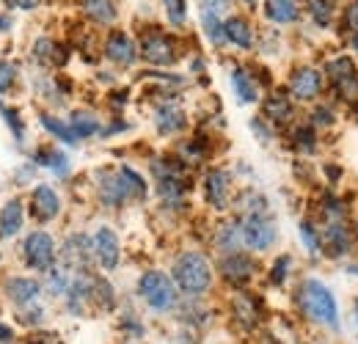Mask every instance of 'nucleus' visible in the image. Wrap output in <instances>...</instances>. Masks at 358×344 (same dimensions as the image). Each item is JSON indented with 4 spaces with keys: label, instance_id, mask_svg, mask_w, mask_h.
<instances>
[{
    "label": "nucleus",
    "instance_id": "1",
    "mask_svg": "<svg viewBox=\"0 0 358 344\" xmlns=\"http://www.w3.org/2000/svg\"><path fill=\"white\" fill-rule=\"evenodd\" d=\"M298 303L306 311V317H312V320L322 322V325H336L339 322V308H336L334 292L322 281H317V278L303 281V287L298 292Z\"/></svg>",
    "mask_w": 358,
    "mask_h": 344
},
{
    "label": "nucleus",
    "instance_id": "2",
    "mask_svg": "<svg viewBox=\"0 0 358 344\" xmlns=\"http://www.w3.org/2000/svg\"><path fill=\"white\" fill-rule=\"evenodd\" d=\"M174 281L185 295H204L213 284V267L201 254H182L174 261Z\"/></svg>",
    "mask_w": 358,
    "mask_h": 344
},
{
    "label": "nucleus",
    "instance_id": "3",
    "mask_svg": "<svg viewBox=\"0 0 358 344\" xmlns=\"http://www.w3.org/2000/svg\"><path fill=\"white\" fill-rule=\"evenodd\" d=\"M138 292H141V298L149 303L155 311H169L177 303L174 281L166 273H160V270L143 273L141 275V284H138Z\"/></svg>",
    "mask_w": 358,
    "mask_h": 344
},
{
    "label": "nucleus",
    "instance_id": "4",
    "mask_svg": "<svg viewBox=\"0 0 358 344\" xmlns=\"http://www.w3.org/2000/svg\"><path fill=\"white\" fill-rule=\"evenodd\" d=\"M141 58L155 66H171L177 61V42L163 31H146L141 36Z\"/></svg>",
    "mask_w": 358,
    "mask_h": 344
},
{
    "label": "nucleus",
    "instance_id": "5",
    "mask_svg": "<svg viewBox=\"0 0 358 344\" xmlns=\"http://www.w3.org/2000/svg\"><path fill=\"white\" fill-rule=\"evenodd\" d=\"M240 229H243V243L248 248H254V251H268L270 245L278 240V226L265 213L245 215V220L240 223Z\"/></svg>",
    "mask_w": 358,
    "mask_h": 344
},
{
    "label": "nucleus",
    "instance_id": "6",
    "mask_svg": "<svg viewBox=\"0 0 358 344\" xmlns=\"http://www.w3.org/2000/svg\"><path fill=\"white\" fill-rule=\"evenodd\" d=\"M289 94L292 99H301V102H314L320 94H322V75L320 69L314 66H298L292 75H289Z\"/></svg>",
    "mask_w": 358,
    "mask_h": 344
},
{
    "label": "nucleus",
    "instance_id": "7",
    "mask_svg": "<svg viewBox=\"0 0 358 344\" xmlns=\"http://www.w3.org/2000/svg\"><path fill=\"white\" fill-rule=\"evenodd\" d=\"M25 259L36 270H50L52 261H55V243H52V237L47 231H34L25 240Z\"/></svg>",
    "mask_w": 358,
    "mask_h": 344
},
{
    "label": "nucleus",
    "instance_id": "8",
    "mask_svg": "<svg viewBox=\"0 0 358 344\" xmlns=\"http://www.w3.org/2000/svg\"><path fill=\"white\" fill-rule=\"evenodd\" d=\"M94 254L99 259V264L105 270H116L119 264V257H122V248H119V237L113 229L102 226L96 234H94Z\"/></svg>",
    "mask_w": 358,
    "mask_h": 344
},
{
    "label": "nucleus",
    "instance_id": "9",
    "mask_svg": "<svg viewBox=\"0 0 358 344\" xmlns=\"http://www.w3.org/2000/svg\"><path fill=\"white\" fill-rule=\"evenodd\" d=\"M105 55L119 66H130L138 55V47L124 31H110V36L105 39Z\"/></svg>",
    "mask_w": 358,
    "mask_h": 344
},
{
    "label": "nucleus",
    "instance_id": "10",
    "mask_svg": "<svg viewBox=\"0 0 358 344\" xmlns=\"http://www.w3.org/2000/svg\"><path fill=\"white\" fill-rule=\"evenodd\" d=\"M265 17L273 25H295L303 17L301 0H265Z\"/></svg>",
    "mask_w": 358,
    "mask_h": 344
},
{
    "label": "nucleus",
    "instance_id": "11",
    "mask_svg": "<svg viewBox=\"0 0 358 344\" xmlns=\"http://www.w3.org/2000/svg\"><path fill=\"white\" fill-rule=\"evenodd\" d=\"M322 251L328 257H345L350 251V229L345 226V220H331L325 226L322 234Z\"/></svg>",
    "mask_w": 358,
    "mask_h": 344
},
{
    "label": "nucleus",
    "instance_id": "12",
    "mask_svg": "<svg viewBox=\"0 0 358 344\" xmlns=\"http://www.w3.org/2000/svg\"><path fill=\"white\" fill-rule=\"evenodd\" d=\"M31 213H34V217H39V220H52V217L61 213L58 193L52 187H47V185H39L34 190V196H31Z\"/></svg>",
    "mask_w": 358,
    "mask_h": 344
},
{
    "label": "nucleus",
    "instance_id": "13",
    "mask_svg": "<svg viewBox=\"0 0 358 344\" xmlns=\"http://www.w3.org/2000/svg\"><path fill=\"white\" fill-rule=\"evenodd\" d=\"M221 273H224V278L229 284L243 287V284H248L251 275H254V261L248 257H243V254H229V257L224 259V264H221Z\"/></svg>",
    "mask_w": 358,
    "mask_h": 344
},
{
    "label": "nucleus",
    "instance_id": "14",
    "mask_svg": "<svg viewBox=\"0 0 358 344\" xmlns=\"http://www.w3.org/2000/svg\"><path fill=\"white\" fill-rule=\"evenodd\" d=\"M224 28H226V42L240 47V50H251L254 42H257L254 25L245 17H229L224 22Z\"/></svg>",
    "mask_w": 358,
    "mask_h": 344
},
{
    "label": "nucleus",
    "instance_id": "15",
    "mask_svg": "<svg viewBox=\"0 0 358 344\" xmlns=\"http://www.w3.org/2000/svg\"><path fill=\"white\" fill-rule=\"evenodd\" d=\"M303 11L309 14V20L320 31L331 28L339 20V8H336L334 0H303Z\"/></svg>",
    "mask_w": 358,
    "mask_h": 344
},
{
    "label": "nucleus",
    "instance_id": "16",
    "mask_svg": "<svg viewBox=\"0 0 358 344\" xmlns=\"http://www.w3.org/2000/svg\"><path fill=\"white\" fill-rule=\"evenodd\" d=\"M204 196L215 210H224L229 201V173L226 171H210L204 179Z\"/></svg>",
    "mask_w": 358,
    "mask_h": 344
},
{
    "label": "nucleus",
    "instance_id": "17",
    "mask_svg": "<svg viewBox=\"0 0 358 344\" xmlns=\"http://www.w3.org/2000/svg\"><path fill=\"white\" fill-rule=\"evenodd\" d=\"M295 108H292V94H284V91H273L268 99H265V116L275 124H287L292 119Z\"/></svg>",
    "mask_w": 358,
    "mask_h": 344
},
{
    "label": "nucleus",
    "instance_id": "18",
    "mask_svg": "<svg viewBox=\"0 0 358 344\" xmlns=\"http://www.w3.org/2000/svg\"><path fill=\"white\" fill-rule=\"evenodd\" d=\"M80 8L96 25H110L116 20V3L113 0H80Z\"/></svg>",
    "mask_w": 358,
    "mask_h": 344
},
{
    "label": "nucleus",
    "instance_id": "19",
    "mask_svg": "<svg viewBox=\"0 0 358 344\" xmlns=\"http://www.w3.org/2000/svg\"><path fill=\"white\" fill-rule=\"evenodd\" d=\"M231 86H234V94H237V99L240 102H257L259 99V83L251 78V72H245V69H234L231 72Z\"/></svg>",
    "mask_w": 358,
    "mask_h": 344
},
{
    "label": "nucleus",
    "instance_id": "20",
    "mask_svg": "<svg viewBox=\"0 0 358 344\" xmlns=\"http://www.w3.org/2000/svg\"><path fill=\"white\" fill-rule=\"evenodd\" d=\"M358 75L356 72V61L350 58V55H336V58H331L328 64H325V78L336 86V83H342V80H348V78H353Z\"/></svg>",
    "mask_w": 358,
    "mask_h": 344
},
{
    "label": "nucleus",
    "instance_id": "21",
    "mask_svg": "<svg viewBox=\"0 0 358 344\" xmlns=\"http://www.w3.org/2000/svg\"><path fill=\"white\" fill-rule=\"evenodd\" d=\"M99 193H102V201H105V204H110V207H116V204H122V201H127V199H130V196H127V187H124L122 173L105 176V179H102V185H99Z\"/></svg>",
    "mask_w": 358,
    "mask_h": 344
},
{
    "label": "nucleus",
    "instance_id": "22",
    "mask_svg": "<svg viewBox=\"0 0 358 344\" xmlns=\"http://www.w3.org/2000/svg\"><path fill=\"white\" fill-rule=\"evenodd\" d=\"M34 55L47 64V66H61V64H66V50H64V44L52 42V39H39L36 47H34Z\"/></svg>",
    "mask_w": 358,
    "mask_h": 344
},
{
    "label": "nucleus",
    "instance_id": "23",
    "mask_svg": "<svg viewBox=\"0 0 358 344\" xmlns=\"http://www.w3.org/2000/svg\"><path fill=\"white\" fill-rule=\"evenodd\" d=\"M157 129L163 132V135H174L179 129H185L187 124V119H185V113L179 110V108H171V105H163L160 110H157Z\"/></svg>",
    "mask_w": 358,
    "mask_h": 344
},
{
    "label": "nucleus",
    "instance_id": "24",
    "mask_svg": "<svg viewBox=\"0 0 358 344\" xmlns=\"http://www.w3.org/2000/svg\"><path fill=\"white\" fill-rule=\"evenodd\" d=\"M6 292H8V298H11V301L28 303V301H34L42 289H39V284H36V281H31V278H8Z\"/></svg>",
    "mask_w": 358,
    "mask_h": 344
},
{
    "label": "nucleus",
    "instance_id": "25",
    "mask_svg": "<svg viewBox=\"0 0 358 344\" xmlns=\"http://www.w3.org/2000/svg\"><path fill=\"white\" fill-rule=\"evenodd\" d=\"M22 229V204L20 201H8L0 213V234L3 237H14Z\"/></svg>",
    "mask_w": 358,
    "mask_h": 344
},
{
    "label": "nucleus",
    "instance_id": "26",
    "mask_svg": "<svg viewBox=\"0 0 358 344\" xmlns=\"http://www.w3.org/2000/svg\"><path fill=\"white\" fill-rule=\"evenodd\" d=\"M339 28H342V34H345V39L348 36H356L358 34V0H345V6L339 8Z\"/></svg>",
    "mask_w": 358,
    "mask_h": 344
},
{
    "label": "nucleus",
    "instance_id": "27",
    "mask_svg": "<svg viewBox=\"0 0 358 344\" xmlns=\"http://www.w3.org/2000/svg\"><path fill=\"white\" fill-rule=\"evenodd\" d=\"M224 22H226V20H221L218 14H207V11H201V28H204L207 39H210L213 44H224L226 42Z\"/></svg>",
    "mask_w": 358,
    "mask_h": 344
},
{
    "label": "nucleus",
    "instance_id": "28",
    "mask_svg": "<svg viewBox=\"0 0 358 344\" xmlns=\"http://www.w3.org/2000/svg\"><path fill=\"white\" fill-rule=\"evenodd\" d=\"M42 124H45V127L50 129L55 138H61L64 143H78V141H80V138L75 135L72 124H64L61 119H55V116H50V113H45V116H42Z\"/></svg>",
    "mask_w": 358,
    "mask_h": 344
},
{
    "label": "nucleus",
    "instance_id": "29",
    "mask_svg": "<svg viewBox=\"0 0 358 344\" xmlns=\"http://www.w3.org/2000/svg\"><path fill=\"white\" fill-rule=\"evenodd\" d=\"M119 173H122V179H124V187H127V196H130V199H143V196H146V182L141 179V173H135L130 166H122Z\"/></svg>",
    "mask_w": 358,
    "mask_h": 344
},
{
    "label": "nucleus",
    "instance_id": "30",
    "mask_svg": "<svg viewBox=\"0 0 358 344\" xmlns=\"http://www.w3.org/2000/svg\"><path fill=\"white\" fill-rule=\"evenodd\" d=\"M69 124H72L75 135H78L80 141H83V138H91V135L99 129V122H96L91 113H83V110H78V113L72 116V122H69Z\"/></svg>",
    "mask_w": 358,
    "mask_h": 344
},
{
    "label": "nucleus",
    "instance_id": "31",
    "mask_svg": "<svg viewBox=\"0 0 358 344\" xmlns=\"http://www.w3.org/2000/svg\"><path fill=\"white\" fill-rule=\"evenodd\" d=\"M89 251H94V245H89V240L86 237H72L69 243H66V248H64V257L75 259V264H80V261H86L89 259Z\"/></svg>",
    "mask_w": 358,
    "mask_h": 344
},
{
    "label": "nucleus",
    "instance_id": "32",
    "mask_svg": "<svg viewBox=\"0 0 358 344\" xmlns=\"http://www.w3.org/2000/svg\"><path fill=\"white\" fill-rule=\"evenodd\" d=\"M298 231H301V240H303V245H306V251L317 257L320 251H322V237L317 234V229H314L309 220H301L298 223Z\"/></svg>",
    "mask_w": 358,
    "mask_h": 344
},
{
    "label": "nucleus",
    "instance_id": "33",
    "mask_svg": "<svg viewBox=\"0 0 358 344\" xmlns=\"http://www.w3.org/2000/svg\"><path fill=\"white\" fill-rule=\"evenodd\" d=\"M163 8H166V17L174 28H182L187 22V3L185 0H163Z\"/></svg>",
    "mask_w": 358,
    "mask_h": 344
},
{
    "label": "nucleus",
    "instance_id": "34",
    "mask_svg": "<svg viewBox=\"0 0 358 344\" xmlns=\"http://www.w3.org/2000/svg\"><path fill=\"white\" fill-rule=\"evenodd\" d=\"M240 243H243V229L234 226V223H226L224 229H221V234H218V245L224 251H237Z\"/></svg>",
    "mask_w": 358,
    "mask_h": 344
},
{
    "label": "nucleus",
    "instance_id": "35",
    "mask_svg": "<svg viewBox=\"0 0 358 344\" xmlns=\"http://www.w3.org/2000/svg\"><path fill=\"white\" fill-rule=\"evenodd\" d=\"M39 163L50 166L55 173H66V169H69L66 155H61V152H47V149H42V152H39Z\"/></svg>",
    "mask_w": 358,
    "mask_h": 344
},
{
    "label": "nucleus",
    "instance_id": "36",
    "mask_svg": "<svg viewBox=\"0 0 358 344\" xmlns=\"http://www.w3.org/2000/svg\"><path fill=\"white\" fill-rule=\"evenodd\" d=\"M199 3H201V11L218 14V17H224L226 11H229V6H231V0H199Z\"/></svg>",
    "mask_w": 358,
    "mask_h": 344
},
{
    "label": "nucleus",
    "instance_id": "37",
    "mask_svg": "<svg viewBox=\"0 0 358 344\" xmlns=\"http://www.w3.org/2000/svg\"><path fill=\"white\" fill-rule=\"evenodd\" d=\"M287 273H289V257H278V259H275V264H273V273H270V278H273L275 284H284Z\"/></svg>",
    "mask_w": 358,
    "mask_h": 344
},
{
    "label": "nucleus",
    "instance_id": "38",
    "mask_svg": "<svg viewBox=\"0 0 358 344\" xmlns=\"http://www.w3.org/2000/svg\"><path fill=\"white\" fill-rule=\"evenodd\" d=\"M14 78H17L14 66H11V64H3V61H0V94H3V91H8V88L14 86Z\"/></svg>",
    "mask_w": 358,
    "mask_h": 344
},
{
    "label": "nucleus",
    "instance_id": "39",
    "mask_svg": "<svg viewBox=\"0 0 358 344\" xmlns=\"http://www.w3.org/2000/svg\"><path fill=\"white\" fill-rule=\"evenodd\" d=\"M312 119L317 127H328V124H334V113H331V108H317Z\"/></svg>",
    "mask_w": 358,
    "mask_h": 344
},
{
    "label": "nucleus",
    "instance_id": "40",
    "mask_svg": "<svg viewBox=\"0 0 358 344\" xmlns=\"http://www.w3.org/2000/svg\"><path fill=\"white\" fill-rule=\"evenodd\" d=\"M3 116H6V122L11 124V129H14V138H17V141H22V122H20L17 110H3Z\"/></svg>",
    "mask_w": 358,
    "mask_h": 344
},
{
    "label": "nucleus",
    "instance_id": "41",
    "mask_svg": "<svg viewBox=\"0 0 358 344\" xmlns=\"http://www.w3.org/2000/svg\"><path fill=\"white\" fill-rule=\"evenodd\" d=\"M39 3H42V0H11V6H14V8H22V11H34Z\"/></svg>",
    "mask_w": 358,
    "mask_h": 344
},
{
    "label": "nucleus",
    "instance_id": "42",
    "mask_svg": "<svg viewBox=\"0 0 358 344\" xmlns=\"http://www.w3.org/2000/svg\"><path fill=\"white\" fill-rule=\"evenodd\" d=\"M0 339H3V342H6V339H11V331H8L6 325H0Z\"/></svg>",
    "mask_w": 358,
    "mask_h": 344
},
{
    "label": "nucleus",
    "instance_id": "43",
    "mask_svg": "<svg viewBox=\"0 0 358 344\" xmlns=\"http://www.w3.org/2000/svg\"><path fill=\"white\" fill-rule=\"evenodd\" d=\"M348 44L353 47V52H358V34L356 36H348Z\"/></svg>",
    "mask_w": 358,
    "mask_h": 344
},
{
    "label": "nucleus",
    "instance_id": "44",
    "mask_svg": "<svg viewBox=\"0 0 358 344\" xmlns=\"http://www.w3.org/2000/svg\"><path fill=\"white\" fill-rule=\"evenodd\" d=\"M11 28V20H6V17H0V31H8Z\"/></svg>",
    "mask_w": 358,
    "mask_h": 344
},
{
    "label": "nucleus",
    "instance_id": "45",
    "mask_svg": "<svg viewBox=\"0 0 358 344\" xmlns=\"http://www.w3.org/2000/svg\"><path fill=\"white\" fill-rule=\"evenodd\" d=\"M240 3H245L248 8H257V6H259V0H240Z\"/></svg>",
    "mask_w": 358,
    "mask_h": 344
},
{
    "label": "nucleus",
    "instance_id": "46",
    "mask_svg": "<svg viewBox=\"0 0 358 344\" xmlns=\"http://www.w3.org/2000/svg\"><path fill=\"white\" fill-rule=\"evenodd\" d=\"M356 320H358V308H356Z\"/></svg>",
    "mask_w": 358,
    "mask_h": 344
}]
</instances>
